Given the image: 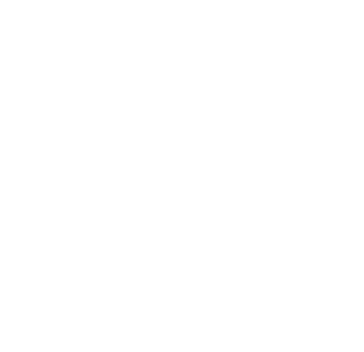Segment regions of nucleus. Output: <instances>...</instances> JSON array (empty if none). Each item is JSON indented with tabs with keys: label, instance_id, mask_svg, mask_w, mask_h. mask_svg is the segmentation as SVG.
I'll use <instances>...</instances> for the list:
<instances>
[]
</instances>
